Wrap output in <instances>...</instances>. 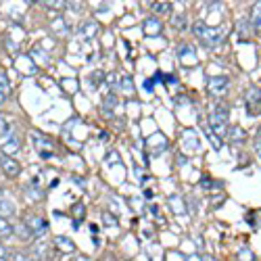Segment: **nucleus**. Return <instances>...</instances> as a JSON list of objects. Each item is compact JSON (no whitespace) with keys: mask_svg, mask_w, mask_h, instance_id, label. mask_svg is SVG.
<instances>
[{"mask_svg":"<svg viewBox=\"0 0 261 261\" xmlns=\"http://www.w3.org/2000/svg\"><path fill=\"white\" fill-rule=\"evenodd\" d=\"M193 31H195V36L201 40V44L207 46V48H213V46H217L223 40V31L221 29L211 27V25H207L203 21H197L193 25Z\"/></svg>","mask_w":261,"mask_h":261,"instance_id":"f257e3e1","label":"nucleus"},{"mask_svg":"<svg viewBox=\"0 0 261 261\" xmlns=\"http://www.w3.org/2000/svg\"><path fill=\"white\" fill-rule=\"evenodd\" d=\"M209 132L211 134H217V138H221L228 130V109L223 107V104H217V107L211 109L209 113Z\"/></svg>","mask_w":261,"mask_h":261,"instance_id":"f03ea898","label":"nucleus"},{"mask_svg":"<svg viewBox=\"0 0 261 261\" xmlns=\"http://www.w3.org/2000/svg\"><path fill=\"white\" fill-rule=\"evenodd\" d=\"M228 86H230L228 76H211L207 80V90L211 96H223L228 92Z\"/></svg>","mask_w":261,"mask_h":261,"instance_id":"7ed1b4c3","label":"nucleus"},{"mask_svg":"<svg viewBox=\"0 0 261 261\" xmlns=\"http://www.w3.org/2000/svg\"><path fill=\"white\" fill-rule=\"evenodd\" d=\"M245 102H247V113L251 117L261 115V90L259 88L251 86V88L247 90V94H245Z\"/></svg>","mask_w":261,"mask_h":261,"instance_id":"20e7f679","label":"nucleus"},{"mask_svg":"<svg viewBox=\"0 0 261 261\" xmlns=\"http://www.w3.org/2000/svg\"><path fill=\"white\" fill-rule=\"evenodd\" d=\"M178 59L184 67H195L197 65V48L193 44H188V42H182L178 46Z\"/></svg>","mask_w":261,"mask_h":261,"instance_id":"39448f33","label":"nucleus"},{"mask_svg":"<svg viewBox=\"0 0 261 261\" xmlns=\"http://www.w3.org/2000/svg\"><path fill=\"white\" fill-rule=\"evenodd\" d=\"M25 226H27L29 234H31V236H36V238H38V236H44L46 230H48L46 219L40 217V215H27V217H25Z\"/></svg>","mask_w":261,"mask_h":261,"instance_id":"423d86ee","label":"nucleus"},{"mask_svg":"<svg viewBox=\"0 0 261 261\" xmlns=\"http://www.w3.org/2000/svg\"><path fill=\"white\" fill-rule=\"evenodd\" d=\"M0 167H3V171H5L7 178H17V176L21 173L19 161L13 159V157H9V155H0Z\"/></svg>","mask_w":261,"mask_h":261,"instance_id":"0eeeda50","label":"nucleus"},{"mask_svg":"<svg viewBox=\"0 0 261 261\" xmlns=\"http://www.w3.org/2000/svg\"><path fill=\"white\" fill-rule=\"evenodd\" d=\"M31 140H33L36 151L44 157V159H48V157L52 155V140H48L46 136H42L40 132H31Z\"/></svg>","mask_w":261,"mask_h":261,"instance_id":"6e6552de","label":"nucleus"},{"mask_svg":"<svg viewBox=\"0 0 261 261\" xmlns=\"http://www.w3.org/2000/svg\"><path fill=\"white\" fill-rule=\"evenodd\" d=\"M146 148H148V155H151V157H159L161 153L167 151V140L163 138V134H155V136L148 138Z\"/></svg>","mask_w":261,"mask_h":261,"instance_id":"1a4fd4ad","label":"nucleus"},{"mask_svg":"<svg viewBox=\"0 0 261 261\" xmlns=\"http://www.w3.org/2000/svg\"><path fill=\"white\" fill-rule=\"evenodd\" d=\"M142 29H144L146 36H159L163 31V23L157 19V17H146L144 23H142Z\"/></svg>","mask_w":261,"mask_h":261,"instance_id":"9d476101","label":"nucleus"},{"mask_svg":"<svg viewBox=\"0 0 261 261\" xmlns=\"http://www.w3.org/2000/svg\"><path fill=\"white\" fill-rule=\"evenodd\" d=\"M167 205L171 207V211H173V213H178V215L186 211V201H184L182 195H171V197L167 199Z\"/></svg>","mask_w":261,"mask_h":261,"instance_id":"9b49d317","label":"nucleus"},{"mask_svg":"<svg viewBox=\"0 0 261 261\" xmlns=\"http://www.w3.org/2000/svg\"><path fill=\"white\" fill-rule=\"evenodd\" d=\"M117 104H119V98L115 94H104V98H102V113L107 117H111L113 109H117Z\"/></svg>","mask_w":261,"mask_h":261,"instance_id":"f8f14e48","label":"nucleus"},{"mask_svg":"<svg viewBox=\"0 0 261 261\" xmlns=\"http://www.w3.org/2000/svg\"><path fill=\"white\" fill-rule=\"evenodd\" d=\"M55 247H57L61 253H73V251H76L73 240L67 238V236H57V238H55Z\"/></svg>","mask_w":261,"mask_h":261,"instance_id":"ddd939ff","label":"nucleus"},{"mask_svg":"<svg viewBox=\"0 0 261 261\" xmlns=\"http://www.w3.org/2000/svg\"><path fill=\"white\" fill-rule=\"evenodd\" d=\"M184 140H186V148H188L190 153H197V151L201 148V144H199V140H197V134H195L193 130H186V132H184Z\"/></svg>","mask_w":261,"mask_h":261,"instance_id":"4468645a","label":"nucleus"},{"mask_svg":"<svg viewBox=\"0 0 261 261\" xmlns=\"http://www.w3.org/2000/svg\"><path fill=\"white\" fill-rule=\"evenodd\" d=\"M96 31H98L96 21H86V23H82V27H80V33H82V36H84L86 40H90Z\"/></svg>","mask_w":261,"mask_h":261,"instance_id":"2eb2a0df","label":"nucleus"},{"mask_svg":"<svg viewBox=\"0 0 261 261\" xmlns=\"http://www.w3.org/2000/svg\"><path fill=\"white\" fill-rule=\"evenodd\" d=\"M119 88H121V92H124L128 98L134 96V82H132L130 76H121V80H119Z\"/></svg>","mask_w":261,"mask_h":261,"instance_id":"dca6fc26","label":"nucleus"},{"mask_svg":"<svg viewBox=\"0 0 261 261\" xmlns=\"http://www.w3.org/2000/svg\"><path fill=\"white\" fill-rule=\"evenodd\" d=\"M251 25L257 31H261V3H255L251 9Z\"/></svg>","mask_w":261,"mask_h":261,"instance_id":"f3484780","label":"nucleus"},{"mask_svg":"<svg viewBox=\"0 0 261 261\" xmlns=\"http://www.w3.org/2000/svg\"><path fill=\"white\" fill-rule=\"evenodd\" d=\"M0 146H3V151H5V155H13V153H19V140H17V138L15 136H11L9 138V140L7 142H3V144H0Z\"/></svg>","mask_w":261,"mask_h":261,"instance_id":"a211bd4d","label":"nucleus"},{"mask_svg":"<svg viewBox=\"0 0 261 261\" xmlns=\"http://www.w3.org/2000/svg\"><path fill=\"white\" fill-rule=\"evenodd\" d=\"M228 134H230V140H232V142H236V144H242V142L247 140V134L242 132L238 126H232V128L228 130Z\"/></svg>","mask_w":261,"mask_h":261,"instance_id":"6ab92c4d","label":"nucleus"},{"mask_svg":"<svg viewBox=\"0 0 261 261\" xmlns=\"http://www.w3.org/2000/svg\"><path fill=\"white\" fill-rule=\"evenodd\" d=\"M15 215V205L11 201H0V217L7 219Z\"/></svg>","mask_w":261,"mask_h":261,"instance_id":"aec40b11","label":"nucleus"},{"mask_svg":"<svg viewBox=\"0 0 261 261\" xmlns=\"http://www.w3.org/2000/svg\"><path fill=\"white\" fill-rule=\"evenodd\" d=\"M73 228H80V223H82V219H84V215H86V207L82 205V203H78V205H73Z\"/></svg>","mask_w":261,"mask_h":261,"instance_id":"412c9836","label":"nucleus"},{"mask_svg":"<svg viewBox=\"0 0 261 261\" xmlns=\"http://www.w3.org/2000/svg\"><path fill=\"white\" fill-rule=\"evenodd\" d=\"M151 9H153L157 15H169V13H171V3H153Z\"/></svg>","mask_w":261,"mask_h":261,"instance_id":"4be33fe9","label":"nucleus"},{"mask_svg":"<svg viewBox=\"0 0 261 261\" xmlns=\"http://www.w3.org/2000/svg\"><path fill=\"white\" fill-rule=\"evenodd\" d=\"M163 80H165V78H163V73H155V78H153V80H146V82H144L146 92H153V90H155V84H157V82H163Z\"/></svg>","mask_w":261,"mask_h":261,"instance_id":"5701e85b","label":"nucleus"},{"mask_svg":"<svg viewBox=\"0 0 261 261\" xmlns=\"http://www.w3.org/2000/svg\"><path fill=\"white\" fill-rule=\"evenodd\" d=\"M11 234H13V226L0 217V236H11Z\"/></svg>","mask_w":261,"mask_h":261,"instance_id":"b1692460","label":"nucleus"},{"mask_svg":"<svg viewBox=\"0 0 261 261\" xmlns=\"http://www.w3.org/2000/svg\"><path fill=\"white\" fill-rule=\"evenodd\" d=\"M9 90H11V84H9V80H7V76L0 71V92H3L5 96L9 94Z\"/></svg>","mask_w":261,"mask_h":261,"instance_id":"393cba45","label":"nucleus"},{"mask_svg":"<svg viewBox=\"0 0 261 261\" xmlns=\"http://www.w3.org/2000/svg\"><path fill=\"white\" fill-rule=\"evenodd\" d=\"M13 232H17L21 238H31V234H29V230H27V226L25 223H19V226H15L13 228Z\"/></svg>","mask_w":261,"mask_h":261,"instance_id":"a878e982","label":"nucleus"},{"mask_svg":"<svg viewBox=\"0 0 261 261\" xmlns=\"http://www.w3.org/2000/svg\"><path fill=\"white\" fill-rule=\"evenodd\" d=\"M238 259H240V261H255V255H253L249 249H240V251H238Z\"/></svg>","mask_w":261,"mask_h":261,"instance_id":"bb28decb","label":"nucleus"},{"mask_svg":"<svg viewBox=\"0 0 261 261\" xmlns=\"http://www.w3.org/2000/svg\"><path fill=\"white\" fill-rule=\"evenodd\" d=\"M173 27H176V29H182L184 25H186V15H178V17H173Z\"/></svg>","mask_w":261,"mask_h":261,"instance_id":"cd10ccee","label":"nucleus"},{"mask_svg":"<svg viewBox=\"0 0 261 261\" xmlns=\"http://www.w3.org/2000/svg\"><path fill=\"white\" fill-rule=\"evenodd\" d=\"M102 221H104V223H107V226H117V219H115L113 215H109L107 211H104V213H102Z\"/></svg>","mask_w":261,"mask_h":261,"instance_id":"c85d7f7f","label":"nucleus"},{"mask_svg":"<svg viewBox=\"0 0 261 261\" xmlns=\"http://www.w3.org/2000/svg\"><path fill=\"white\" fill-rule=\"evenodd\" d=\"M119 80H121V78H117V73H109V76H107V82H109V86H111V88H115V86H119Z\"/></svg>","mask_w":261,"mask_h":261,"instance_id":"c756f323","label":"nucleus"},{"mask_svg":"<svg viewBox=\"0 0 261 261\" xmlns=\"http://www.w3.org/2000/svg\"><path fill=\"white\" fill-rule=\"evenodd\" d=\"M11 261H31V259L25 253H13L11 255Z\"/></svg>","mask_w":261,"mask_h":261,"instance_id":"7c9ffc66","label":"nucleus"},{"mask_svg":"<svg viewBox=\"0 0 261 261\" xmlns=\"http://www.w3.org/2000/svg\"><path fill=\"white\" fill-rule=\"evenodd\" d=\"M119 163V153H115V151H111L109 155H107V165H111V163Z\"/></svg>","mask_w":261,"mask_h":261,"instance_id":"2f4dec72","label":"nucleus"},{"mask_svg":"<svg viewBox=\"0 0 261 261\" xmlns=\"http://www.w3.org/2000/svg\"><path fill=\"white\" fill-rule=\"evenodd\" d=\"M102 80H104V73H102V71H94V73H92V84H94V86H96L98 82H102Z\"/></svg>","mask_w":261,"mask_h":261,"instance_id":"473e14b6","label":"nucleus"},{"mask_svg":"<svg viewBox=\"0 0 261 261\" xmlns=\"http://www.w3.org/2000/svg\"><path fill=\"white\" fill-rule=\"evenodd\" d=\"M9 255V251H7V247L3 245V242H0V259H5Z\"/></svg>","mask_w":261,"mask_h":261,"instance_id":"72a5a7b5","label":"nucleus"},{"mask_svg":"<svg viewBox=\"0 0 261 261\" xmlns=\"http://www.w3.org/2000/svg\"><path fill=\"white\" fill-rule=\"evenodd\" d=\"M255 151H257V153H259V157H261V140H257V142H255Z\"/></svg>","mask_w":261,"mask_h":261,"instance_id":"f704fd0d","label":"nucleus"},{"mask_svg":"<svg viewBox=\"0 0 261 261\" xmlns=\"http://www.w3.org/2000/svg\"><path fill=\"white\" fill-rule=\"evenodd\" d=\"M73 261H90V259H88V257H76Z\"/></svg>","mask_w":261,"mask_h":261,"instance_id":"c9c22d12","label":"nucleus"},{"mask_svg":"<svg viewBox=\"0 0 261 261\" xmlns=\"http://www.w3.org/2000/svg\"><path fill=\"white\" fill-rule=\"evenodd\" d=\"M203 261H217V259H213V257H203Z\"/></svg>","mask_w":261,"mask_h":261,"instance_id":"e433bc0d","label":"nucleus"},{"mask_svg":"<svg viewBox=\"0 0 261 261\" xmlns=\"http://www.w3.org/2000/svg\"><path fill=\"white\" fill-rule=\"evenodd\" d=\"M3 102H5V94H3V92H0V104H3Z\"/></svg>","mask_w":261,"mask_h":261,"instance_id":"4c0bfd02","label":"nucleus"},{"mask_svg":"<svg viewBox=\"0 0 261 261\" xmlns=\"http://www.w3.org/2000/svg\"><path fill=\"white\" fill-rule=\"evenodd\" d=\"M259 140H261V128H259Z\"/></svg>","mask_w":261,"mask_h":261,"instance_id":"58836bf2","label":"nucleus"}]
</instances>
